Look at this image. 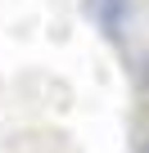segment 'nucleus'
Returning <instances> with one entry per match:
<instances>
[{
	"mask_svg": "<svg viewBox=\"0 0 149 153\" xmlns=\"http://www.w3.org/2000/svg\"><path fill=\"white\" fill-rule=\"evenodd\" d=\"M145 153H149V144H145Z\"/></svg>",
	"mask_w": 149,
	"mask_h": 153,
	"instance_id": "f257e3e1",
	"label": "nucleus"
}]
</instances>
